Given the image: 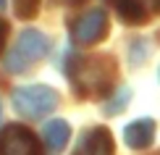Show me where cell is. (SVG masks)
Segmentation results:
<instances>
[{
	"label": "cell",
	"instance_id": "6da1fadb",
	"mask_svg": "<svg viewBox=\"0 0 160 155\" xmlns=\"http://www.w3.org/2000/svg\"><path fill=\"white\" fill-rule=\"evenodd\" d=\"M66 76L74 84V92L84 100H97L110 92L116 82V60L110 55H84L68 58Z\"/></svg>",
	"mask_w": 160,
	"mask_h": 155
},
{
	"label": "cell",
	"instance_id": "7a4b0ae2",
	"mask_svg": "<svg viewBox=\"0 0 160 155\" xmlns=\"http://www.w3.org/2000/svg\"><path fill=\"white\" fill-rule=\"evenodd\" d=\"M11 103L26 118H42L58 108V92L48 84H26L11 92Z\"/></svg>",
	"mask_w": 160,
	"mask_h": 155
},
{
	"label": "cell",
	"instance_id": "3957f363",
	"mask_svg": "<svg viewBox=\"0 0 160 155\" xmlns=\"http://www.w3.org/2000/svg\"><path fill=\"white\" fill-rule=\"evenodd\" d=\"M50 50V39L37 29H24L18 34V42L13 45V50L5 58V66H8L11 74H21L29 71L37 60H42Z\"/></svg>",
	"mask_w": 160,
	"mask_h": 155
},
{
	"label": "cell",
	"instance_id": "277c9868",
	"mask_svg": "<svg viewBox=\"0 0 160 155\" xmlns=\"http://www.w3.org/2000/svg\"><path fill=\"white\" fill-rule=\"evenodd\" d=\"M108 34V13L102 8H92L84 16L76 18V24L71 26V37L76 45H95Z\"/></svg>",
	"mask_w": 160,
	"mask_h": 155
},
{
	"label": "cell",
	"instance_id": "5b68a950",
	"mask_svg": "<svg viewBox=\"0 0 160 155\" xmlns=\"http://www.w3.org/2000/svg\"><path fill=\"white\" fill-rule=\"evenodd\" d=\"M0 155H39V142L26 126L11 124L0 134Z\"/></svg>",
	"mask_w": 160,
	"mask_h": 155
},
{
	"label": "cell",
	"instance_id": "8992f818",
	"mask_svg": "<svg viewBox=\"0 0 160 155\" xmlns=\"http://www.w3.org/2000/svg\"><path fill=\"white\" fill-rule=\"evenodd\" d=\"M71 155H113V137L102 126H89Z\"/></svg>",
	"mask_w": 160,
	"mask_h": 155
},
{
	"label": "cell",
	"instance_id": "52a82bcc",
	"mask_svg": "<svg viewBox=\"0 0 160 155\" xmlns=\"http://www.w3.org/2000/svg\"><path fill=\"white\" fill-rule=\"evenodd\" d=\"M155 139V121L152 118H137L123 129V142L131 150H144Z\"/></svg>",
	"mask_w": 160,
	"mask_h": 155
},
{
	"label": "cell",
	"instance_id": "ba28073f",
	"mask_svg": "<svg viewBox=\"0 0 160 155\" xmlns=\"http://www.w3.org/2000/svg\"><path fill=\"white\" fill-rule=\"evenodd\" d=\"M68 137H71V126L63 118H55V121L45 124V145H48L50 152H61L66 147V142H68Z\"/></svg>",
	"mask_w": 160,
	"mask_h": 155
},
{
	"label": "cell",
	"instance_id": "9c48e42d",
	"mask_svg": "<svg viewBox=\"0 0 160 155\" xmlns=\"http://www.w3.org/2000/svg\"><path fill=\"white\" fill-rule=\"evenodd\" d=\"M113 3H116L118 16L126 24H142L147 18V13H150L147 5H144V0H113Z\"/></svg>",
	"mask_w": 160,
	"mask_h": 155
},
{
	"label": "cell",
	"instance_id": "30bf717a",
	"mask_svg": "<svg viewBox=\"0 0 160 155\" xmlns=\"http://www.w3.org/2000/svg\"><path fill=\"white\" fill-rule=\"evenodd\" d=\"M129 97H131V92H129V90H121L116 100H110V103L102 108V113H105V116H118V113L123 111V105L129 103Z\"/></svg>",
	"mask_w": 160,
	"mask_h": 155
},
{
	"label": "cell",
	"instance_id": "8fae6325",
	"mask_svg": "<svg viewBox=\"0 0 160 155\" xmlns=\"http://www.w3.org/2000/svg\"><path fill=\"white\" fill-rule=\"evenodd\" d=\"M16 16L34 18L37 16V0H16Z\"/></svg>",
	"mask_w": 160,
	"mask_h": 155
},
{
	"label": "cell",
	"instance_id": "7c38bea8",
	"mask_svg": "<svg viewBox=\"0 0 160 155\" xmlns=\"http://www.w3.org/2000/svg\"><path fill=\"white\" fill-rule=\"evenodd\" d=\"M5 34H8V26H5V21H0V50H3V42H5Z\"/></svg>",
	"mask_w": 160,
	"mask_h": 155
},
{
	"label": "cell",
	"instance_id": "4fadbf2b",
	"mask_svg": "<svg viewBox=\"0 0 160 155\" xmlns=\"http://www.w3.org/2000/svg\"><path fill=\"white\" fill-rule=\"evenodd\" d=\"M55 3H79V0H55Z\"/></svg>",
	"mask_w": 160,
	"mask_h": 155
},
{
	"label": "cell",
	"instance_id": "5bb4252c",
	"mask_svg": "<svg viewBox=\"0 0 160 155\" xmlns=\"http://www.w3.org/2000/svg\"><path fill=\"white\" fill-rule=\"evenodd\" d=\"M3 5H5V0H0V8H3Z\"/></svg>",
	"mask_w": 160,
	"mask_h": 155
},
{
	"label": "cell",
	"instance_id": "9a60e30c",
	"mask_svg": "<svg viewBox=\"0 0 160 155\" xmlns=\"http://www.w3.org/2000/svg\"><path fill=\"white\" fill-rule=\"evenodd\" d=\"M158 8H160V0H158Z\"/></svg>",
	"mask_w": 160,
	"mask_h": 155
},
{
	"label": "cell",
	"instance_id": "2e32d148",
	"mask_svg": "<svg viewBox=\"0 0 160 155\" xmlns=\"http://www.w3.org/2000/svg\"><path fill=\"white\" fill-rule=\"evenodd\" d=\"M152 155H160V152H152Z\"/></svg>",
	"mask_w": 160,
	"mask_h": 155
}]
</instances>
